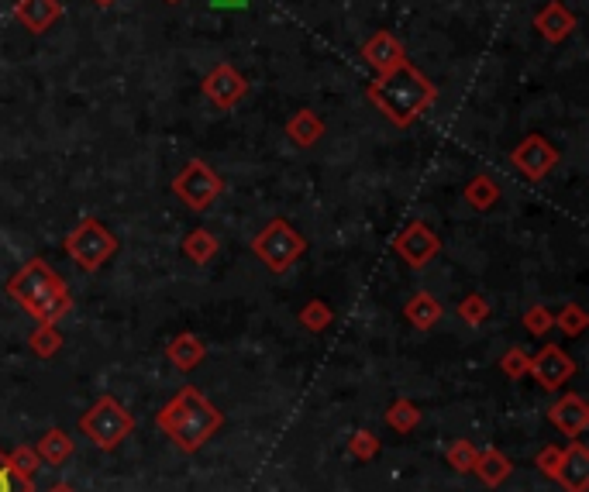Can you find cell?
I'll return each instance as SVG.
<instances>
[{
    "label": "cell",
    "mask_w": 589,
    "mask_h": 492,
    "mask_svg": "<svg viewBox=\"0 0 589 492\" xmlns=\"http://www.w3.org/2000/svg\"><path fill=\"white\" fill-rule=\"evenodd\" d=\"M369 104L397 128H410L424 111H431L438 100V83L431 76H424V69H417L414 62H403L393 73L376 76L366 87Z\"/></svg>",
    "instance_id": "6da1fadb"
},
{
    "label": "cell",
    "mask_w": 589,
    "mask_h": 492,
    "mask_svg": "<svg viewBox=\"0 0 589 492\" xmlns=\"http://www.w3.org/2000/svg\"><path fill=\"white\" fill-rule=\"evenodd\" d=\"M7 296L25 310L28 317H35L38 324H56L59 317L69 314L73 296H69L66 283L59 279V272L52 269L45 259H31L7 279Z\"/></svg>",
    "instance_id": "7a4b0ae2"
},
{
    "label": "cell",
    "mask_w": 589,
    "mask_h": 492,
    "mask_svg": "<svg viewBox=\"0 0 589 492\" xmlns=\"http://www.w3.org/2000/svg\"><path fill=\"white\" fill-rule=\"evenodd\" d=\"M159 427L180 444L183 451H197L200 444L221 427V413L211 400L197 393L193 386H186L176 393V400H169L159 413Z\"/></svg>",
    "instance_id": "3957f363"
},
{
    "label": "cell",
    "mask_w": 589,
    "mask_h": 492,
    "mask_svg": "<svg viewBox=\"0 0 589 492\" xmlns=\"http://www.w3.org/2000/svg\"><path fill=\"white\" fill-rule=\"evenodd\" d=\"M252 252L259 255V259L266 262L273 272H286L293 262L300 259V255L307 252V241H304V234L293 228L290 221H283V217H273L266 228L255 234Z\"/></svg>",
    "instance_id": "277c9868"
},
{
    "label": "cell",
    "mask_w": 589,
    "mask_h": 492,
    "mask_svg": "<svg viewBox=\"0 0 589 492\" xmlns=\"http://www.w3.org/2000/svg\"><path fill=\"white\" fill-rule=\"evenodd\" d=\"M66 252L73 255V262L83 272H97L100 265L111 262V255L118 252V238L97 221V217H83L73 231L66 234Z\"/></svg>",
    "instance_id": "5b68a950"
},
{
    "label": "cell",
    "mask_w": 589,
    "mask_h": 492,
    "mask_svg": "<svg viewBox=\"0 0 589 492\" xmlns=\"http://www.w3.org/2000/svg\"><path fill=\"white\" fill-rule=\"evenodd\" d=\"M131 427H135V417H131L114 396L97 400L80 420V431L87 434L90 441H97L100 448H114V444H121L124 437L131 434Z\"/></svg>",
    "instance_id": "8992f818"
},
{
    "label": "cell",
    "mask_w": 589,
    "mask_h": 492,
    "mask_svg": "<svg viewBox=\"0 0 589 492\" xmlns=\"http://www.w3.org/2000/svg\"><path fill=\"white\" fill-rule=\"evenodd\" d=\"M173 193L180 197L190 210H207L221 200L224 179L214 173V166H207L204 159H190L173 179Z\"/></svg>",
    "instance_id": "52a82bcc"
},
{
    "label": "cell",
    "mask_w": 589,
    "mask_h": 492,
    "mask_svg": "<svg viewBox=\"0 0 589 492\" xmlns=\"http://www.w3.org/2000/svg\"><path fill=\"white\" fill-rule=\"evenodd\" d=\"M558 159H562V155H558V148L548 142L545 135H524L521 142L510 148V162H514V169L524 179H531V183H541V179L552 176Z\"/></svg>",
    "instance_id": "ba28073f"
},
{
    "label": "cell",
    "mask_w": 589,
    "mask_h": 492,
    "mask_svg": "<svg viewBox=\"0 0 589 492\" xmlns=\"http://www.w3.org/2000/svg\"><path fill=\"white\" fill-rule=\"evenodd\" d=\"M200 90H204V97L211 100L217 111H231V107H238L248 97V80L242 69H235L231 62H217L211 73L204 76Z\"/></svg>",
    "instance_id": "9c48e42d"
},
{
    "label": "cell",
    "mask_w": 589,
    "mask_h": 492,
    "mask_svg": "<svg viewBox=\"0 0 589 492\" xmlns=\"http://www.w3.org/2000/svg\"><path fill=\"white\" fill-rule=\"evenodd\" d=\"M393 248H397V255L410 265V269H424V265L441 252V238L424 221H410L407 228L397 234Z\"/></svg>",
    "instance_id": "30bf717a"
},
{
    "label": "cell",
    "mask_w": 589,
    "mask_h": 492,
    "mask_svg": "<svg viewBox=\"0 0 589 492\" xmlns=\"http://www.w3.org/2000/svg\"><path fill=\"white\" fill-rule=\"evenodd\" d=\"M527 372L538 379L541 389H558L576 376V362H572L569 351H562V345H545L531 358V369Z\"/></svg>",
    "instance_id": "8fae6325"
},
{
    "label": "cell",
    "mask_w": 589,
    "mask_h": 492,
    "mask_svg": "<svg viewBox=\"0 0 589 492\" xmlns=\"http://www.w3.org/2000/svg\"><path fill=\"white\" fill-rule=\"evenodd\" d=\"M362 62H366L376 76H386L407 62V49H403V42L390 28H379L376 35L362 45Z\"/></svg>",
    "instance_id": "7c38bea8"
},
{
    "label": "cell",
    "mask_w": 589,
    "mask_h": 492,
    "mask_svg": "<svg viewBox=\"0 0 589 492\" xmlns=\"http://www.w3.org/2000/svg\"><path fill=\"white\" fill-rule=\"evenodd\" d=\"M534 28H538V35L545 38L548 45H562L565 38L579 28V21H576V14L562 4V0H548V4L534 14Z\"/></svg>",
    "instance_id": "4fadbf2b"
},
{
    "label": "cell",
    "mask_w": 589,
    "mask_h": 492,
    "mask_svg": "<svg viewBox=\"0 0 589 492\" xmlns=\"http://www.w3.org/2000/svg\"><path fill=\"white\" fill-rule=\"evenodd\" d=\"M62 18L59 0H18L14 4V21L31 35H45Z\"/></svg>",
    "instance_id": "5bb4252c"
},
{
    "label": "cell",
    "mask_w": 589,
    "mask_h": 492,
    "mask_svg": "<svg viewBox=\"0 0 589 492\" xmlns=\"http://www.w3.org/2000/svg\"><path fill=\"white\" fill-rule=\"evenodd\" d=\"M324 135H328V124H324V117L317 111H310V107L293 111L290 121H286V138H290V145L300 148V152L314 148Z\"/></svg>",
    "instance_id": "9a60e30c"
},
{
    "label": "cell",
    "mask_w": 589,
    "mask_h": 492,
    "mask_svg": "<svg viewBox=\"0 0 589 492\" xmlns=\"http://www.w3.org/2000/svg\"><path fill=\"white\" fill-rule=\"evenodd\" d=\"M548 417H552V424L558 427V431L576 437V434H583L586 424H589V406H586L583 396L569 393V396H562L558 403L548 406Z\"/></svg>",
    "instance_id": "2e32d148"
},
{
    "label": "cell",
    "mask_w": 589,
    "mask_h": 492,
    "mask_svg": "<svg viewBox=\"0 0 589 492\" xmlns=\"http://www.w3.org/2000/svg\"><path fill=\"white\" fill-rule=\"evenodd\" d=\"M555 479L562 482L569 492H586V486H589V455H586L583 444H572V448L558 458Z\"/></svg>",
    "instance_id": "e0dca14e"
},
{
    "label": "cell",
    "mask_w": 589,
    "mask_h": 492,
    "mask_svg": "<svg viewBox=\"0 0 589 492\" xmlns=\"http://www.w3.org/2000/svg\"><path fill=\"white\" fill-rule=\"evenodd\" d=\"M166 355H169V362H173L180 372H193L200 362H204L207 348H204V341H200L197 334H180L176 341H169Z\"/></svg>",
    "instance_id": "ac0fdd59"
},
{
    "label": "cell",
    "mask_w": 589,
    "mask_h": 492,
    "mask_svg": "<svg viewBox=\"0 0 589 492\" xmlns=\"http://www.w3.org/2000/svg\"><path fill=\"white\" fill-rule=\"evenodd\" d=\"M500 183L490 176V173H479L472 176L469 183H465V203H469L472 210H490L500 203Z\"/></svg>",
    "instance_id": "d6986e66"
},
{
    "label": "cell",
    "mask_w": 589,
    "mask_h": 492,
    "mask_svg": "<svg viewBox=\"0 0 589 492\" xmlns=\"http://www.w3.org/2000/svg\"><path fill=\"white\" fill-rule=\"evenodd\" d=\"M403 314H407V320L417 327V331H431V327L441 320V303L434 300L431 293H414L407 300V307H403Z\"/></svg>",
    "instance_id": "ffe728a7"
},
{
    "label": "cell",
    "mask_w": 589,
    "mask_h": 492,
    "mask_svg": "<svg viewBox=\"0 0 589 492\" xmlns=\"http://www.w3.org/2000/svg\"><path fill=\"white\" fill-rule=\"evenodd\" d=\"M217 252H221V241H217L214 234L204 231V228L190 231V234L183 238V255H186L190 262H197V265H207Z\"/></svg>",
    "instance_id": "44dd1931"
},
{
    "label": "cell",
    "mask_w": 589,
    "mask_h": 492,
    "mask_svg": "<svg viewBox=\"0 0 589 492\" xmlns=\"http://www.w3.org/2000/svg\"><path fill=\"white\" fill-rule=\"evenodd\" d=\"M472 472L483 475V479L490 482V486H500V482L510 475V462L500 455V451H486V455H479V458H476V465H472Z\"/></svg>",
    "instance_id": "7402d4cb"
},
{
    "label": "cell",
    "mask_w": 589,
    "mask_h": 492,
    "mask_svg": "<svg viewBox=\"0 0 589 492\" xmlns=\"http://www.w3.org/2000/svg\"><path fill=\"white\" fill-rule=\"evenodd\" d=\"M38 451H42L52 465H59L73 455V441H69V434H62V431H49L42 441H38Z\"/></svg>",
    "instance_id": "603a6c76"
},
{
    "label": "cell",
    "mask_w": 589,
    "mask_h": 492,
    "mask_svg": "<svg viewBox=\"0 0 589 492\" xmlns=\"http://www.w3.org/2000/svg\"><path fill=\"white\" fill-rule=\"evenodd\" d=\"M59 345H62V338H59V331L52 324L35 327V334L28 338V348L35 351L38 358H52L59 351Z\"/></svg>",
    "instance_id": "cb8c5ba5"
},
{
    "label": "cell",
    "mask_w": 589,
    "mask_h": 492,
    "mask_svg": "<svg viewBox=\"0 0 589 492\" xmlns=\"http://www.w3.org/2000/svg\"><path fill=\"white\" fill-rule=\"evenodd\" d=\"M331 317H335V314H331V307L324 300H310L307 307L300 310V324H304L307 331H314V334H321L324 327L331 324Z\"/></svg>",
    "instance_id": "d4e9b609"
},
{
    "label": "cell",
    "mask_w": 589,
    "mask_h": 492,
    "mask_svg": "<svg viewBox=\"0 0 589 492\" xmlns=\"http://www.w3.org/2000/svg\"><path fill=\"white\" fill-rule=\"evenodd\" d=\"M417 420H421V413H417V406L410 400H397L390 406V413H386V424H390L393 431H410Z\"/></svg>",
    "instance_id": "484cf974"
},
{
    "label": "cell",
    "mask_w": 589,
    "mask_h": 492,
    "mask_svg": "<svg viewBox=\"0 0 589 492\" xmlns=\"http://www.w3.org/2000/svg\"><path fill=\"white\" fill-rule=\"evenodd\" d=\"M555 324L562 327V334H569V338H579V334L586 331L589 317L583 307H576V303H569V307H562V314L555 317Z\"/></svg>",
    "instance_id": "4316f807"
},
{
    "label": "cell",
    "mask_w": 589,
    "mask_h": 492,
    "mask_svg": "<svg viewBox=\"0 0 589 492\" xmlns=\"http://www.w3.org/2000/svg\"><path fill=\"white\" fill-rule=\"evenodd\" d=\"M459 317L465 320L469 327H479L486 317H490V303L483 300L479 293H472V296H465V300L459 303Z\"/></svg>",
    "instance_id": "83f0119b"
},
{
    "label": "cell",
    "mask_w": 589,
    "mask_h": 492,
    "mask_svg": "<svg viewBox=\"0 0 589 492\" xmlns=\"http://www.w3.org/2000/svg\"><path fill=\"white\" fill-rule=\"evenodd\" d=\"M524 327L531 334H548L555 327V314L552 310H545V307H534V310H527L524 314Z\"/></svg>",
    "instance_id": "f1b7e54d"
},
{
    "label": "cell",
    "mask_w": 589,
    "mask_h": 492,
    "mask_svg": "<svg viewBox=\"0 0 589 492\" xmlns=\"http://www.w3.org/2000/svg\"><path fill=\"white\" fill-rule=\"evenodd\" d=\"M500 369L507 372L510 379H521L527 369H531V358L524 355V348H510L507 355H503V362H500Z\"/></svg>",
    "instance_id": "f546056e"
},
{
    "label": "cell",
    "mask_w": 589,
    "mask_h": 492,
    "mask_svg": "<svg viewBox=\"0 0 589 492\" xmlns=\"http://www.w3.org/2000/svg\"><path fill=\"white\" fill-rule=\"evenodd\" d=\"M448 462H452L459 472H472V465H476V455H472V448L465 441L455 444V451H448Z\"/></svg>",
    "instance_id": "4dcf8cb0"
},
{
    "label": "cell",
    "mask_w": 589,
    "mask_h": 492,
    "mask_svg": "<svg viewBox=\"0 0 589 492\" xmlns=\"http://www.w3.org/2000/svg\"><path fill=\"white\" fill-rule=\"evenodd\" d=\"M376 448H379V444H376V437H372V434H366V431H362V434H355V444H352V451H355V455H359V458H369V455H376Z\"/></svg>",
    "instance_id": "1f68e13d"
},
{
    "label": "cell",
    "mask_w": 589,
    "mask_h": 492,
    "mask_svg": "<svg viewBox=\"0 0 589 492\" xmlns=\"http://www.w3.org/2000/svg\"><path fill=\"white\" fill-rule=\"evenodd\" d=\"M207 4H211L214 11H245L248 0H207Z\"/></svg>",
    "instance_id": "d6a6232c"
},
{
    "label": "cell",
    "mask_w": 589,
    "mask_h": 492,
    "mask_svg": "<svg viewBox=\"0 0 589 492\" xmlns=\"http://www.w3.org/2000/svg\"><path fill=\"white\" fill-rule=\"evenodd\" d=\"M558 458H562V451H555V448H548L545 455H541V465H545V472H552V475H555Z\"/></svg>",
    "instance_id": "836d02e7"
},
{
    "label": "cell",
    "mask_w": 589,
    "mask_h": 492,
    "mask_svg": "<svg viewBox=\"0 0 589 492\" xmlns=\"http://www.w3.org/2000/svg\"><path fill=\"white\" fill-rule=\"evenodd\" d=\"M0 492H14V486H11V475L4 472V465H0Z\"/></svg>",
    "instance_id": "e575fe53"
},
{
    "label": "cell",
    "mask_w": 589,
    "mask_h": 492,
    "mask_svg": "<svg viewBox=\"0 0 589 492\" xmlns=\"http://www.w3.org/2000/svg\"><path fill=\"white\" fill-rule=\"evenodd\" d=\"M93 4H97V7H114L118 0H93Z\"/></svg>",
    "instance_id": "d590c367"
},
{
    "label": "cell",
    "mask_w": 589,
    "mask_h": 492,
    "mask_svg": "<svg viewBox=\"0 0 589 492\" xmlns=\"http://www.w3.org/2000/svg\"><path fill=\"white\" fill-rule=\"evenodd\" d=\"M49 492H73V489H69V486H56V489H49Z\"/></svg>",
    "instance_id": "8d00e7d4"
},
{
    "label": "cell",
    "mask_w": 589,
    "mask_h": 492,
    "mask_svg": "<svg viewBox=\"0 0 589 492\" xmlns=\"http://www.w3.org/2000/svg\"><path fill=\"white\" fill-rule=\"evenodd\" d=\"M162 4H183V0H162Z\"/></svg>",
    "instance_id": "74e56055"
}]
</instances>
